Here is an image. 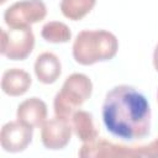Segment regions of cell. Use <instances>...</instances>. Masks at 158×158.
<instances>
[{"instance_id": "6da1fadb", "label": "cell", "mask_w": 158, "mask_h": 158, "mask_svg": "<svg viewBox=\"0 0 158 158\" xmlns=\"http://www.w3.org/2000/svg\"><path fill=\"white\" fill-rule=\"evenodd\" d=\"M151 106L146 96L131 85H117L106 93L102 121L106 130L123 141L142 139L151 132Z\"/></svg>"}, {"instance_id": "7a4b0ae2", "label": "cell", "mask_w": 158, "mask_h": 158, "mask_svg": "<svg viewBox=\"0 0 158 158\" xmlns=\"http://www.w3.org/2000/svg\"><path fill=\"white\" fill-rule=\"evenodd\" d=\"M73 57L81 65L112 59L118 51L117 37L106 30H83L73 42Z\"/></svg>"}, {"instance_id": "3957f363", "label": "cell", "mask_w": 158, "mask_h": 158, "mask_svg": "<svg viewBox=\"0 0 158 158\" xmlns=\"http://www.w3.org/2000/svg\"><path fill=\"white\" fill-rule=\"evenodd\" d=\"M93 83L83 73H73L64 80L62 89L56 94L53 109L57 117L70 121L73 114L91 96Z\"/></svg>"}, {"instance_id": "277c9868", "label": "cell", "mask_w": 158, "mask_h": 158, "mask_svg": "<svg viewBox=\"0 0 158 158\" xmlns=\"http://www.w3.org/2000/svg\"><path fill=\"white\" fill-rule=\"evenodd\" d=\"M83 158H104V157H158V138L147 144L125 146L121 143H112L105 138H96L91 142H85L78 152Z\"/></svg>"}, {"instance_id": "5b68a950", "label": "cell", "mask_w": 158, "mask_h": 158, "mask_svg": "<svg viewBox=\"0 0 158 158\" xmlns=\"http://www.w3.org/2000/svg\"><path fill=\"white\" fill-rule=\"evenodd\" d=\"M47 15L46 4L42 0H21L10 5L4 12L7 27L21 28L42 21Z\"/></svg>"}, {"instance_id": "8992f818", "label": "cell", "mask_w": 158, "mask_h": 158, "mask_svg": "<svg viewBox=\"0 0 158 158\" xmlns=\"http://www.w3.org/2000/svg\"><path fill=\"white\" fill-rule=\"evenodd\" d=\"M35 47V35L31 27L1 30V54L11 60L26 59Z\"/></svg>"}, {"instance_id": "52a82bcc", "label": "cell", "mask_w": 158, "mask_h": 158, "mask_svg": "<svg viewBox=\"0 0 158 158\" xmlns=\"http://www.w3.org/2000/svg\"><path fill=\"white\" fill-rule=\"evenodd\" d=\"M33 128L22 123L21 121L6 122L0 132V143L4 151L17 153L25 151L32 142Z\"/></svg>"}, {"instance_id": "ba28073f", "label": "cell", "mask_w": 158, "mask_h": 158, "mask_svg": "<svg viewBox=\"0 0 158 158\" xmlns=\"http://www.w3.org/2000/svg\"><path fill=\"white\" fill-rule=\"evenodd\" d=\"M41 127V139L47 149H63L69 143L73 131L70 121L56 116L46 120Z\"/></svg>"}, {"instance_id": "9c48e42d", "label": "cell", "mask_w": 158, "mask_h": 158, "mask_svg": "<svg viewBox=\"0 0 158 158\" xmlns=\"http://www.w3.org/2000/svg\"><path fill=\"white\" fill-rule=\"evenodd\" d=\"M16 118L32 128L40 127L47 118V105L40 98H28L19 104Z\"/></svg>"}, {"instance_id": "30bf717a", "label": "cell", "mask_w": 158, "mask_h": 158, "mask_svg": "<svg viewBox=\"0 0 158 158\" xmlns=\"http://www.w3.org/2000/svg\"><path fill=\"white\" fill-rule=\"evenodd\" d=\"M31 75L20 68H10L2 73L1 89L9 96H21L31 86Z\"/></svg>"}, {"instance_id": "8fae6325", "label": "cell", "mask_w": 158, "mask_h": 158, "mask_svg": "<svg viewBox=\"0 0 158 158\" xmlns=\"http://www.w3.org/2000/svg\"><path fill=\"white\" fill-rule=\"evenodd\" d=\"M62 64L59 58L52 52H43L35 62V74L43 84H53L60 77Z\"/></svg>"}, {"instance_id": "7c38bea8", "label": "cell", "mask_w": 158, "mask_h": 158, "mask_svg": "<svg viewBox=\"0 0 158 158\" xmlns=\"http://www.w3.org/2000/svg\"><path fill=\"white\" fill-rule=\"evenodd\" d=\"M70 125L75 136L83 142H91L99 137V131L96 130L93 120V115L84 110H77L72 118Z\"/></svg>"}, {"instance_id": "4fadbf2b", "label": "cell", "mask_w": 158, "mask_h": 158, "mask_svg": "<svg viewBox=\"0 0 158 158\" xmlns=\"http://www.w3.org/2000/svg\"><path fill=\"white\" fill-rule=\"evenodd\" d=\"M96 0H62L60 11L64 17L78 21L86 16L95 6Z\"/></svg>"}, {"instance_id": "5bb4252c", "label": "cell", "mask_w": 158, "mask_h": 158, "mask_svg": "<svg viewBox=\"0 0 158 158\" xmlns=\"http://www.w3.org/2000/svg\"><path fill=\"white\" fill-rule=\"evenodd\" d=\"M41 35L49 43H65L72 38L70 28L60 21H49L43 25Z\"/></svg>"}, {"instance_id": "9a60e30c", "label": "cell", "mask_w": 158, "mask_h": 158, "mask_svg": "<svg viewBox=\"0 0 158 158\" xmlns=\"http://www.w3.org/2000/svg\"><path fill=\"white\" fill-rule=\"evenodd\" d=\"M153 65H154V69L158 72V43L153 51Z\"/></svg>"}, {"instance_id": "2e32d148", "label": "cell", "mask_w": 158, "mask_h": 158, "mask_svg": "<svg viewBox=\"0 0 158 158\" xmlns=\"http://www.w3.org/2000/svg\"><path fill=\"white\" fill-rule=\"evenodd\" d=\"M4 2H6V0H0V4H4Z\"/></svg>"}, {"instance_id": "e0dca14e", "label": "cell", "mask_w": 158, "mask_h": 158, "mask_svg": "<svg viewBox=\"0 0 158 158\" xmlns=\"http://www.w3.org/2000/svg\"><path fill=\"white\" fill-rule=\"evenodd\" d=\"M157 101H158V91H157Z\"/></svg>"}]
</instances>
